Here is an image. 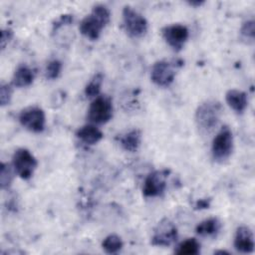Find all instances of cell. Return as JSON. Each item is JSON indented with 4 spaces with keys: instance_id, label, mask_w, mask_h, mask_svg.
<instances>
[{
    "instance_id": "6da1fadb",
    "label": "cell",
    "mask_w": 255,
    "mask_h": 255,
    "mask_svg": "<svg viewBox=\"0 0 255 255\" xmlns=\"http://www.w3.org/2000/svg\"><path fill=\"white\" fill-rule=\"evenodd\" d=\"M222 114V106L218 101L207 100L201 103L194 114V121L203 134L211 132L218 125Z\"/></svg>"
},
{
    "instance_id": "7a4b0ae2",
    "label": "cell",
    "mask_w": 255,
    "mask_h": 255,
    "mask_svg": "<svg viewBox=\"0 0 255 255\" xmlns=\"http://www.w3.org/2000/svg\"><path fill=\"white\" fill-rule=\"evenodd\" d=\"M110 10L102 4L93 7L91 14L86 16L80 23V32L91 40H97L102 30L110 22Z\"/></svg>"
},
{
    "instance_id": "3957f363",
    "label": "cell",
    "mask_w": 255,
    "mask_h": 255,
    "mask_svg": "<svg viewBox=\"0 0 255 255\" xmlns=\"http://www.w3.org/2000/svg\"><path fill=\"white\" fill-rule=\"evenodd\" d=\"M233 150V135L230 128L226 126L221 128L213 138L211 145L212 157L216 162L222 163L227 160Z\"/></svg>"
},
{
    "instance_id": "277c9868",
    "label": "cell",
    "mask_w": 255,
    "mask_h": 255,
    "mask_svg": "<svg viewBox=\"0 0 255 255\" xmlns=\"http://www.w3.org/2000/svg\"><path fill=\"white\" fill-rule=\"evenodd\" d=\"M38 165L37 159L27 148H18L12 157V166L14 171L22 178L29 179L32 177Z\"/></svg>"
},
{
    "instance_id": "5b68a950",
    "label": "cell",
    "mask_w": 255,
    "mask_h": 255,
    "mask_svg": "<svg viewBox=\"0 0 255 255\" xmlns=\"http://www.w3.org/2000/svg\"><path fill=\"white\" fill-rule=\"evenodd\" d=\"M113 117V105L109 97L98 96L91 103L88 110V119L96 125L108 123Z\"/></svg>"
},
{
    "instance_id": "8992f818",
    "label": "cell",
    "mask_w": 255,
    "mask_h": 255,
    "mask_svg": "<svg viewBox=\"0 0 255 255\" xmlns=\"http://www.w3.org/2000/svg\"><path fill=\"white\" fill-rule=\"evenodd\" d=\"M123 22L127 33L132 38L142 37L147 31L146 19L129 6L123 9Z\"/></svg>"
},
{
    "instance_id": "52a82bcc",
    "label": "cell",
    "mask_w": 255,
    "mask_h": 255,
    "mask_svg": "<svg viewBox=\"0 0 255 255\" xmlns=\"http://www.w3.org/2000/svg\"><path fill=\"white\" fill-rule=\"evenodd\" d=\"M20 124L30 131L41 132L45 128L46 117L44 111L37 106H31L22 110L19 114Z\"/></svg>"
},
{
    "instance_id": "ba28073f",
    "label": "cell",
    "mask_w": 255,
    "mask_h": 255,
    "mask_svg": "<svg viewBox=\"0 0 255 255\" xmlns=\"http://www.w3.org/2000/svg\"><path fill=\"white\" fill-rule=\"evenodd\" d=\"M177 239V228L167 218L160 220L153 229L151 244L154 246H169Z\"/></svg>"
},
{
    "instance_id": "9c48e42d",
    "label": "cell",
    "mask_w": 255,
    "mask_h": 255,
    "mask_svg": "<svg viewBox=\"0 0 255 255\" xmlns=\"http://www.w3.org/2000/svg\"><path fill=\"white\" fill-rule=\"evenodd\" d=\"M161 35L170 48L174 51H180L188 39L189 31L185 25L172 24L163 27Z\"/></svg>"
},
{
    "instance_id": "30bf717a",
    "label": "cell",
    "mask_w": 255,
    "mask_h": 255,
    "mask_svg": "<svg viewBox=\"0 0 255 255\" xmlns=\"http://www.w3.org/2000/svg\"><path fill=\"white\" fill-rule=\"evenodd\" d=\"M169 169H160L149 173L143 183L142 193L145 197H155L161 195L166 188V178Z\"/></svg>"
},
{
    "instance_id": "8fae6325",
    "label": "cell",
    "mask_w": 255,
    "mask_h": 255,
    "mask_svg": "<svg viewBox=\"0 0 255 255\" xmlns=\"http://www.w3.org/2000/svg\"><path fill=\"white\" fill-rule=\"evenodd\" d=\"M174 65L166 60H160L152 65L150 72L151 81L159 87H168L174 80Z\"/></svg>"
},
{
    "instance_id": "7c38bea8",
    "label": "cell",
    "mask_w": 255,
    "mask_h": 255,
    "mask_svg": "<svg viewBox=\"0 0 255 255\" xmlns=\"http://www.w3.org/2000/svg\"><path fill=\"white\" fill-rule=\"evenodd\" d=\"M234 247L241 253H251L254 250V236L252 230L245 225L236 229L234 236Z\"/></svg>"
},
{
    "instance_id": "4fadbf2b",
    "label": "cell",
    "mask_w": 255,
    "mask_h": 255,
    "mask_svg": "<svg viewBox=\"0 0 255 255\" xmlns=\"http://www.w3.org/2000/svg\"><path fill=\"white\" fill-rule=\"evenodd\" d=\"M225 101L227 105L237 114H242L248 106V98L245 92L231 89L225 94Z\"/></svg>"
},
{
    "instance_id": "5bb4252c",
    "label": "cell",
    "mask_w": 255,
    "mask_h": 255,
    "mask_svg": "<svg viewBox=\"0 0 255 255\" xmlns=\"http://www.w3.org/2000/svg\"><path fill=\"white\" fill-rule=\"evenodd\" d=\"M76 136L86 144H95L103 138V132L94 125H86L76 131Z\"/></svg>"
},
{
    "instance_id": "9a60e30c",
    "label": "cell",
    "mask_w": 255,
    "mask_h": 255,
    "mask_svg": "<svg viewBox=\"0 0 255 255\" xmlns=\"http://www.w3.org/2000/svg\"><path fill=\"white\" fill-rule=\"evenodd\" d=\"M121 146L130 152H134L138 149L141 142V131L137 128H133L121 135L119 138Z\"/></svg>"
},
{
    "instance_id": "2e32d148",
    "label": "cell",
    "mask_w": 255,
    "mask_h": 255,
    "mask_svg": "<svg viewBox=\"0 0 255 255\" xmlns=\"http://www.w3.org/2000/svg\"><path fill=\"white\" fill-rule=\"evenodd\" d=\"M35 78V74L32 69L26 65H20L14 72L12 78V85L17 88H24L30 86Z\"/></svg>"
},
{
    "instance_id": "e0dca14e",
    "label": "cell",
    "mask_w": 255,
    "mask_h": 255,
    "mask_svg": "<svg viewBox=\"0 0 255 255\" xmlns=\"http://www.w3.org/2000/svg\"><path fill=\"white\" fill-rule=\"evenodd\" d=\"M220 229V222L217 218L211 217L201 221L195 228V231L200 236H214Z\"/></svg>"
},
{
    "instance_id": "ac0fdd59",
    "label": "cell",
    "mask_w": 255,
    "mask_h": 255,
    "mask_svg": "<svg viewBox=\"0 0 255 255\" xmlns=\"http://www.w3.org/2000/svg\"><path fill=\"white\" fill-rule=\"evenodd\" d=\"M200 252V244L195 238H188L182 242H180L174 253L178 255H196Z\"/></svg>"
},
{
    "instance_id": "d6986e66",
    "label": "cell",
    "mask_w": 255,
    "mask_h": 255,
    "mask_svg": "<svg viewBox=\"0 0 255 255\" xmlns=\"http://www.w3.org/2000/svg\"><path fill=\"white\" fill-rule=\"evenodd\" d=\"M124 243L120 236L116 234L108 235L102 242L103 249L109 254H116L122 250Z\"/></svg>"
},
{
    "instance_id": "ffe728a7",
    "label": "cell",
    "mask_w": 255,
    "mask_h": 255,
    "mask_svg": "<svg viewBox=\"0 0 255 255\" xmlns=\"http://www.w3.org/2000/svg\"><path fill=\"white\" fill-rule=\"evenodd\" d=\"M104 76L102 73L96 74L85 88V95L88 98H96L99 96Z\"/></svg>"
},
{
    "instance_id": "44dd1931",
    "label": "cell",
    "mask_w": 255,
    "mask_h": 255,
    "mask_svg": "<svg viewBox=\"0 0 255 255\" xmlns=\"http://www.w3.org/2000/svg\"><path fill=\"white\" fill-rule=\"evenodd\" d=\"M13 180V171L10 164L2 162L0 168V185L2 189H7Z\"/></svg>"
},
{
    "instance_id": "7402d4cb",
    "label": "cell",
    "mask_w": 255,
    "mask_h": 255,
    "mask_svg": "<svg viewBox=\"0 0 255 255\" xmlns=\"http://www.w3.org/2000/svg\"><path fill=\"white\" fill-rule=\"evenodd\" d=\"M62 70V63L59 60H52L46 67V78L49 80L57 79Z\"/></svg>"
},
{
    "instance_id": "603a6c76",
    "label": "cell",
    "mask_w": 255,
    "mask_h": 255,
    "mask_svg": "<svg viewBox=\"0 0 255 255\" xmlns=\"http://www.w3.org/2000/svg\"><path fill=\"white\" fill-rule=\"evenodd\" d=\"M12 88L11 85L8 84H2L0 87V103L1 106L4 107L8 105L12 98Z\"/></svg>"
},
{
    "instance_id": "cb8c5ba5",
    "label": "cell",
    "mask_w": 255,
    "mask_h": 255,
    "mask_svg": "<svg viewBox=\"0 0 255 255\" xmlns=\"http://www.w3.org/2000/svg\"><path fill=\"white\" fill-rule=\"evenodd\" d=\"M240 33L244 38L253 40V38H254V21H253V19L243 22L241 29H240Z\"/></svg>"
},
{
    "instance_id": "d4e9b609",
    "label": "cell",
    "mask_w": 255,
    "mask_h": 255,
    "mask_svg": "<svg viewBox=\"0 0 255 255\" xmlns=\"http://www.w3.org/2000/svg\"><path fill=\"white\" fill-rule=\"evenodd\" d=\"M73 22V15L71 14H64L61 15L52 25V32L55 33L57 32L61 27H63L64 25H69Z\"/></svg>"
},
{
    "instance_id": "484cf974",
    "label": "cell",
    "mask_w": 255,
    "mask_h": 255,
    "mask_svg": "<svg viewBox=\"0 0 255 255\" xmlns=\"http://www.w3.org/2000/svg\"><path fill=\"white\" fill-rule=\"evenodd\" d=\"M12 36H13L12 30H10V29L2 30V32H1V48H2V50L5 49L6 45L11 40Z\"/></svg>"
},
{
    "instance_id": "4316f807",
    "label": "cell",
    "mask_w": 255,
    "mask_h": 255,
    "mask_svg": "<svg viewBox=\"0 0 255 255\" xmlns=\"http://www.w3.org/2000/svg\"><path fill=\"white\" fill-rule=\"evenodd\" d=\"M195 206H196V208H199V209H201V208H208L209 201H207L206 199H200L199 201L196 202Z\"/></svg>"
},
{
    "instance_id": "83f0119b",
    "label": "cell",
    "mask_w": 255,
    "mask_h": 255,
    "mask_svg": "<svg viewBox=\"0 0 255 255\" xmlns=\"http://www.w3.org/2000/svg\"><path fill=\"white\" fill-rule=\"evenodd\" d=\"M204 3V1H188V4L190 6H193V7H199L200 5H202Z\"/></svg>"
}]
</instances>
